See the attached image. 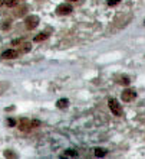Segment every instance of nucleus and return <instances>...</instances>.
Listing matches in <instances>:
<instances>
[{
  "instance_id": "f257e3e1",
  "label": "nucleus",
  "mask_w": 145,
  "mask_h": 159,
  "mask_svg": "<svg viewBox=\"0 0 145 159\" xmlns=\"http://www.w3.org/2000/svg\"><path fill=\"white\" fill-rule=\"evenodd\" d=\"M36 126H40V122L39 120H30V119H22L20 122H19V125L17 127L22 130V132H27V130H30L33 127H36Z\"/></svg>"
},
{
  "instance_id": "f03ea898",
  "label": "nucleus",
  "mask_w": 145,
  "mask_h": 159,
  "mask_svg": "<svg viewBox=\"0 0 145 159\" xmlns=\"http://www.w3.org/2000/svg\"><path fill=\"white\" fill-rule=\"evenodd\" d=\"M24 25L27 29H35L36 26L39 25V17L36 16V15H30V16H27L24 19Z\"/></svg>"
},
{
  "instance_id": "7ed1b4c3",
  "label": "nucleus",
  "mask_w": 145,
  "mask_h": 159,
  "mask_svg": "<svg viewBox=\"0 0 145 159\" xmlns=\"http://www.w3.org/2000/svg\"><path fill=\"white\" fill-rule=\"evenodd\" d=\"M108 106H109V109H111V111H112L115 116H121L122 114V107L119 106V103L116 100H109L108 101Z\"/></svg>"
},
{
  "instance_id": "20e7f679",
  "label": "nucleus",
  "mask_w": 145,
  "mask_h": 159,
  "mask_svg": "<svg viewBox=\"0 0 145 159\" xmlns=\"http://www.w3.org/2000/svg\"><path fill=\"white\" fill-rule=\"evenodd\" d=\"M72 6L71 4H66V3H62V4H59L56 7V13L57 15H69V13H72Z\"/></svg>"
},
{
  "instance_id": "39448f33",
  "label": "nucleus",
  "mask_w": 145,
  "mask_h": 159,
  "mask_svg": "<svg viewBox=\"0 0 145 159\" xmlns=\"http://www.w3.org/2000/svg\"><path fill=\"white\" fill-rule=\"evenodd\" d=\"M122 100L125 101V103H129V101H132L135 97H137V93H135V90H131V88H128V90H125V91L122 93Z\"/></svg>"
},
{
  "instance_id": "423d86ee",
  "label": "nucleus",
  "mask_w": 145,
  "mask_h": 159,
  "mask_svg": "<svg viewBox=\"0 0 145 159\" xmlns=\"http://www.w3.org/2000/svg\"><path fill=\"white\" fill-rule=\"evenodd\" d=\"M19 55V52L15 49H7L4 52H1V58L3 59H15Z\"/></svg>"
},
{
  "instance_id": "0eeeda50",
  "label": "nucleus",
  "mask_w": 145,
  "mask_h": 159,
  "mask_svg": "<svg viewBox=\"0 0 145 159\" xmlns=\"http://www.w3.org/2000/svg\"><path fill=\"white\" fill-rule=\"evenodd\" d=\"M63 156H68V158H78V156H79V152L73 151V149H69V151L65 152Z\"/></svg>"
},
{
  "instance_id": "6e6552de",
  "label": "nucleus",
  "mask_w": 145,
  "mask_h": 159,
  "mask_svg": "<svg viewBox=\"0 0 145 159\" xmlns=\"http://www.w3.org/2000/svg\"><path fill=\"white\" fill-rule=\"evenodd\" d=\"M68 104H69L68 99H60V100H57V103H56V106L59 107V109H65V107H68Z\"/></svg>"
},
{
  "instance_id": "1a4fd4ad",
  "label": "nucleus",
  "mask_w": 145,
  "mask_h": 159,
  "mask_svg": "<svg viewBox=\"0 0 145 159\" xmlns=\"http://www.w3.org/2000/svg\"><path fill=\"white\" fill-rule=\"evenodd\" d=\"M93 152H95V156H98V158H102L106 155V149H102V148H95Z\"/></svg>"
},
{
  "instance_id": "9d476101",
  "label": "nucleus",
  "mask_w": 145,
  "mask_h": 159,
  "mask_svg": "<svg viewBox=\"0 0 145 159\" xmlns=\"http://www.w3.org/2000/svg\"><path fill=\"white\" fill-rule=\"evenodd\" d=\"M46 38H48V35H46V34H39V35H38V36H36V38H35V42H40V41H45Z\"/></svg>"
},
{
  "instance_id": "9b49d317",
  "label": "nucleus",
  "mask_w": 145,
  "mask_h": 159,
  "mask_svg": "<svg viewBox=\"0 0 145 159\" xmlns=\"http://www.w3.org/2000/svg\"><path fill=\"white\" fill-rule=\"evenodd\" d=\"M4 4L9 6V7H13L17 4V0H4Z\"/></svg>"
},
{
  "instance_id": "f8f14e48",
  "label": "nucleus",
  "mask_w": 145,
  "mask_h": 159,
  "mask_svg": "<svg viewBox=\"0 0 145 159\" xmlns=\"http://www.w3.org/2000/svg\"><path fill=\"white\" fill-rule=\"evenodd\" d=\"M119 84H122V85H128V84H129V78H128V77H122L121 80H119Z\"/></svg>"
},
{
  "instance_id": "ddd939ff",
  "label": "nucleus",
  "mask_w": 145,
  "mask_h": 159,
  "mask_svg": "<svg viewBox=\"0 0 145 159\" xmlns=\"http://www.w3.org/2000/svg\"><path fill=\"white\" fill-rule=\"evenodd\" d=\"M27 10V7L26 6H23V7L20 9V10H17V13H16V16H22V15H24V12Z\"/></svg>"
},
{
  "instance_id": "4468645a",
  "label": "nucleus",
  "mask_w": 145,
  "mask_h": 159,
  "mask_svg": "<svg viewBox=\"0 0 145 159\" xmlns=\"http://www.w3.org/2000/svg\"><path fill=\"white\" fill-rule=\"evenodd\" d=\"M30 48H32V45H30V43H26V45L23 46V49H22V52H29Z\"/></svg>"
},
{
  "instance_id": "2eb2a0df",
  "label": "nucleus",
  "mask_w": 145,
  "mask_h": 159,
  "mask_svg": "<svg viewBox=\"0 0 145 159\" xmlns=\"http://www.w3.org/2000/svg\"><path fill=\"white\" fill-rule=\"evenodd\" d=\"M9 28H10V20H9V22H3L1 29H3V31H6V29H9Z\"/></svg>"
},
{
  "instance_id": "dca6fc26",
  "label": "nucleus",
  "mask_w": 145,
  "mask_h": 159,
  "mask_svg": "<svg viewBox=\"0 0 145 159\" xmlns=\"http://www.w3.org/2000/svg\"><path fill=\"white\" fill-rule=\"evenodd\" d=\"M119 1H121V0H109L108 4H109V6H115V4H118Z\"/></svg>"
},
{
  "instance_id": "f3484780",
  "label": "nucleus",
  "mask_w": 145,
  "mask_h": 159,
  "mask_svg": "<svg viewBox=\"0 0 145 159\" xmlns=\"http://www.w3.org/2000/svg\"><path fill=\"white\" fill-rule=\"evenodd\" d=\"M4 156H7V158H9V156H10V158H15V155H13V153H12L10 151H6V152H4Z\"/></svg>"
},
{
  "instance_id": "a211bd4d",
  "label": "nucleus",
  "mask_w": 145,
  "mask_h": 159,
  "mask_svg": "<svg viewBox=\"0 0 145 159\" xmlns=\"http://www.w3.org/2000/svg\"><path fill=\"white\" fill-rule=\"evenodd\" d=\"M7 125L9 126H15V125H16V122H15L13 119H9V120H7Z\"/></svg>"
},
{
  "instance_id": "6ab92c4d",
  "label": "nucleus",
  "mask_w": 145,
  "mask_h": 159,
  "mask_svg": "<svg viewBox=\"0 0 145 159\" xmlns=\"http://www.w3.org/2000/svg\"><path fill=\"white\" fill-rule=\"evenodd\" d=\"M1 4H4V0H0V6H1Z\"/></svg>"
},
{
  "instance_id": "aec40b11",
  "label": "nucleus",
  "mask_w": 145,
  "mask_h": 159,
  "mask_svg": "<svg viewBox=\"0 0 145 159\" xmlns=\"http://www.w3.org/2000/svg\"><path fill=\"white\" fill-rule=\"evenodd\" d=\"M71 1H79V0H71Z\"/></svg>"
},
{
  "instance_id": "412c9836",
  "label": "nucleus",
  "mask_w": 145,
  "mask_h": 159,
  "mask_svg": "<svg viewBox=\"0 0 145 159\" xmlns=\"http://www.w3.org/2000/svg\"><path fill=\"white\" fill-rule=\"evenodd\" d=\"M144 23H145V22H144Z\"/></svg>"
}]
</instances>
